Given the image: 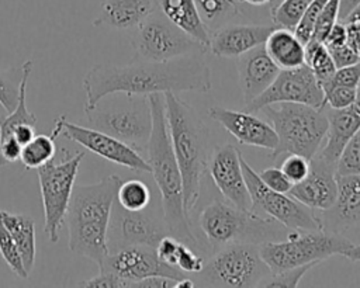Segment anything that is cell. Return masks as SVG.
<instances>
[{"instance_id": "obj_11", "label": "cell", "mask_w": 360, "mask_h": 288, "mask_svg": "<svg viewBox=\"0 0 360 288\" xmlns=\"http://www.w3.org/2000/svg\"><path fill=\"white\" fill-rule=\"evenodd\" d=\"M131 45L135 56L155 62L197 53L205 55L208 51L202 44L170 22L159 10L153 11L134 30Z\"/></svg>"}, {"instance_id": "obj_18", "label": "cell", "mask_w": 360, "mask_h": 288, "mask_svg": "<svg viewBox=\"0 0 360 288\" xmlns=\"http://www.w3.org/2000/svg\"><path fill=\"white\" fill-rule=\"evenodd\" d=\"M207 114L242 145L273 152L278 143L277 133L271 124L267 119L256 117L250 111H238L212 105L208 108Z\"/></svg>"}, {"instance_id": "obj_36", "label": "cell", "mask_w": 360, "mask_h": 288, "mask_svg": "<svg viewBox=\"0 0 360 288\" xmlns=\"http://www.w3.org/2000/svg\"><path fill=\"white\" fill-rule=\"evenodd\" d=\"M336 174H353L360 177V129L342 150L336 162Z\"/></svg>"}, {"instance_id": "obj_16", "label": "cell", "mask_w": 360, "mask_h": 288, "mask_svg": "<svg viewBox=\"0 0 360 288\" xmlns=\"http://www.w3.org/2000/svg\"><path fill=\"white\" fill-rule=\"evenodd\" d=\"M62 133L70 140L79 143L86 150L111 162L118 166L127 167L129 170L150 173V167L146 159L128 143L91 126H82L69 122L66 118L63 121Z\"/></svg>"}, {"instance_id": "obj_26", "label": "cell", "mask_w": 360, "mask_h": 288, "mask_svg": "<svg viewBox=\"0 0 360 288\" xmlns=\"http://www.w3.org/2000/svg\"><path fill=\"white\" fill-rule=\"evenodd\" d=\"M263 45L280 69H294L305 65V45L291 30L274 27Z\"/></svg>"}, {"instance_id": "obj_6", "label": "cell", "mask_w": 360, "mask_h": 288, "mask_svg": "<svg viewBox=\"0 0 360 288\" xmlns=\"http://www.w3.org/2000/svg\"><path fill=\"white\" fill-rule=\"evenodd\" d=\"M89 126L103 131L145 152L152 131V111L148 96L112 93L93 107H84Z\"/></svg>"}, {"instance_id": "obj_35", "label": "cell", "mask_w": 360, "mask_h": 288, "mask_svg": "<svg viewBox=\"0 0 360 288\" xmlns=\"http://www.w3.org/2000/svg\"><path fill=\"white\" fill-rule=\"evenodd\" d=\"M170 266L176 267L184 274H198L204 268L205 260L200 253L194 250V247L179 240L174 254L170 260Z\"/></svg>"}, {"instance_id": "obj_40", "label": "cell", "mask_w": 360, "mask_h": 288, "mask_svg": "<svg viewBox=\"0 0 360 288\" xmlns=\"http://www.w3.org/2000/svg\"><path fill=\"white\" fill-rule=\"evenodd\" d=\"M359 87H346V86H328L325 93V107L340 110L352 105L357 100Z\"/></svg>"}, {"instance_id": "obj_10", "label": "cell", "mask_w": 360, "mask_h": 288, "mask_svg": "<svg viewBox=\"0 0 360 288\" xmlns=\"http://www.w3.org/2000/svg\"><path fill=\"white\" fill-rule=\"evenodd\" d=\"M52 160L37 169L44 208V232L51 242L59 240V230L65 223L68 205L75 188L77 171L86 152L68 155L62 148Z\"/></svg>"}, {"instance_id": "obj_23", "label": "cell", "mask_w": 360, "mask_h": 288, "mask_svg": "<svg viewBox=\"0 0 360 288\" xmlns=\"http://www.w3.org/2000/svg\"><path fill=\"white\" fill-rule=\"evenodd\" d=\"M323 108L328 117V132L316 155L336 164L346 143L360 129V86L357 89V100L352 105L340 110Z\"/></svg>"}, {"instance_id": "obj_24", "label": "cell", "mask_w": 360, "mask_h": 288, "mask_svg": "<svg viewBox=\"0 0 360 288\" xmlns=\"http://www.w3.org/2000/svg\"><path fill=\"white\" fill-rule=\"evenodd\" d=\"M156 10L158 0H104L93 25H107L120 31L135 30Z\"/></svg>"}, {"instance_id": "obj_42", "label": "cell", "mask_w": 360, "mask_h": 288, "mask_svg": "<svg viewBox=\"0 0 360 288\" xmlns=\"http://www.w3.org/2000/svg\"><path fill=\"white\" fill-rule=\"evenodd\" d=\"M328 86H346V87H359L360 86V60L357 63L338 67L330 79V81L323 86L325 90Z\"/></svg>"}, {"instance_id": "obj_13", "label": "cell", "mask_w": 360, "mask_h": 288, "mask_svg": "<svg viewBox=\"0 0 360 288\" xmlns=\"http://www.w3.org/2000/svg\"><path fill=\"white\" fill-rule=\"evenodd\" d=\"M165 235L167 229L163 212L152 208L150 204L141 211H128L114 202L107 232L110 251L134 244L155 247Z\"/></svg>"}, {"instance_id": "obj_20", "label": "cell", "mask_w": 360, "mask_h": 288, "mask_svg": "<svg viewBox=\"0 0 360 288\" xmlns=\"http://www.w3.org/2000/svg\"><path fill=\"white\" fill-rule=\"evenodd\" d=\"M338 194L332 207L322 211L321 221L325 230L340 233L360 226V177L336 174Z\"/></svg>"}, {"instance_id": "obj_22", "label": "cell", "mask_w": 360, "mask_h": 288, "mask_svg": "<svg viewBox=\"0 0 360 288\" xmlns=\"http://www.w3.org/2000/svg\"><path fill=\"white\" fill-rule=\"evenodd\" d=\"M236 69L245 104H249L260 96L281 70L267 55L264 45L256 46L238 56Z\"/></svg>"}, {"instance_id": "obj_37", "label": "cell", "mask_w": 360, "mask_h": 288, "mask_svg": "<svg viewBox=\"0 0 360 288\" xmlns=\"http://www.w3.org/2000/svg\"><path fill=\"white\" fill-rule=\"evenodd\" d=\"M316 266H318V263H309V264H304V266H300V267H292V268H288V270H283V271H278V273H270V275L260 284V287H270V288L290 287V288H295V287H298L302 277Z\"/></svg>"}, {"instance_id": "obj_45", "label": "cell", "mask_w": 360, "mask_h": 288, "mask_svg": "<svg viewBox=\"0 0 360 288\" xmlns=\"http://www.w3.org/2000/svg\"><path fill=\"white\" fill-rule=\"evenodd\" d=\"M21 149L22 146L13 136L0 140V167L20 160Z\"/></svg>"}, {"instance_id": "obj_46", "label": "cell", "mask_w": 360, "mask_h": 288, "mask_svg": "<svg viewBox=\"0 0 360 288\" xmlns=\"http://www.w3.org/2000/svg\"><path fill=\"white\" fill-rule=\"evenodd\" d=\"M330 52V56L333 59V63L338 67H343V66H349L353 63H357L360 60V56L347 45H340V46H333V48H328Z\"/></svg>"}, {"instance_id": "obj_28", "label": "cell", "mask_w": 360, "mask_h": 288, "mask_svg": "<svg viewBox=\"0 0 360 288\" xmlns=\"http://www.w3.org/2000/svg\"><path fill=\"white\" fill-rule=\"evenodd\" d=\"M66 115H60L55 119V126L51 135H35L21 149L20 162L27 170L38 169L53 159L56 155V139L62 135V126Z\"/></svg>"}, {"instance_id": "obj_49", "label": "cell", "mask_w": 360, "mask_h": 288, "mask_svg": "<svg viewBox=\"0 0 360 288\" xmlns=\"http://www.w3.org/2000/svg\"><path fill=\"white\" fill-rule=\"evenodd\" d=\"M21 146H24L27 142H30L34 136H35V125H31V124H22L20 126H17L14 131H13V135H11Z\"/></svg>"}, {"instance_id": "obj_53", "label": "cell", "mask_w": 360, "mask_h": 288, "mask_svg": "<svg viewBox=\"0 0 360 288\" xmlns=\"http://www.w3.org/2000/svg\"><path fill=\"white\" fill-rule=\"evenodd\" d=\"M345 257L352 261H360V244L353 243L345 253Z\"/></svg>"}, {"instance_id": "obj_33", "label": "cell", "mask_w": 360, "mask_h": 288, "mask_svg": "<svg viewBox=\"0 0 360 288\" xmlns=\"http://www.w3.org/2000/svg\"><path fill=\"white\" fill-rule=\"evenodd\" d=\"M21 80L22 66L0 70V104L7 112H11L18 103Z\"/></svg>"}, {"instance_id": "obj_4", "label": "cell", "mask_w": 360, "mask_h": 288, "mask_svg": "<svg viewBox=\"0 0 360 288\" xmlns=\"http://www.w3.org/2000/svg\"><path fill=\"white\" fill-rule=\"evenodd\" d=\"M172 148L183 180V204L187 215L194 209L210 157V131L197 111L176 93H163Z\"/></svg>"}, {"instance_id": "obj_25", "label": "cell", "mask_w": 360, "mask_h": 288, "mask_svg": "<svg viewBox=\"0 0 360 288\" xmlns=\"http://www.w3.org/2000/svg\"><path fill=\"white\" fill-rule=\"evenodd\" d=\"M158 10L177 28L208 49L211 32L202 21L194 0H158Z\"/></svg>"}, {"instance_id": "obj_27", "label": "cell", "mask_w": 360, "mask_h": 288, "mask_svg": "<svg viewBox=\"0 0 360 288\" xmlns=\"http://www.w3.org/2000/svg\"><path fill=\"white\" fill-rule=\"evenodd\" d=\"M0 221L17 244L25 270L31 273L35 264L37 253L34 219L24 214H11L8 211L0 209Z\"/></svg>"}, {"instance_id": "obj_30", "label": "cell", "mask_w": 360, "mask_h": 288, "mask_svg": "<svg viewBox=\"0 0 360 288\" xmlns=\"http://www.w3.org/2000/svg\"><path fill=\"white\" fill-rule=\"evenodd\" d=\"M194 3L208 30H217L240 14L236 0H194Z\"/></svg>"}, {"instance_id": "obj_31", "label": "cell", "mask_w": 360, "mask_h": 288, "mask_svg": "<svg viewBox=\"0 0 360 288\" xmlns=\"http://www.w3.org/2000/svg\"><path fill=\"white\" fill-rule=\"evenodd\" d=\"M115 202L128 211L145 209L152 202V192L149 185L138 178L121 181Z\"/></svg>"}, {"instance_id": "obj_7", "label": "cell", "mask_w": 360, "mask_h": 288, "mask_svg": "<svg viewBox=\"0 0 360 288\" xmlns=\"http://www.w3.org/2000/svg\"><path fill=\"white\" fill-rule=\"evenodd\" d=\"M274 128L278 143L270 153H295L312 159L323 145L328 132L325 108H315L298 103L269 104L260 110Z\"/></svg>"}, {"instance_id": "obj_34", "label": "cell", "mask_w": 360, "mask_h": 288, "mask_svg": "<svg viewBox=\"0 0 360 288\" xmlns=\"http://www.w3.org/2000/svg\"><path fill=\"white\" fill-rule=\"evenodd\" d=\"M0 254H1L3 260L6 261V264L8 266V268L18 278H24V280L28 278L30 273L24 267L20 250H18L17 244L14 243L13 237L10 236L8 230L6 229V226L1 223V221H0Z\"/></svg>"}, {"instance_id": "obj_48", "label": "cell", "mask_w": 360, "mask_h": 288, "mask_svg": "<svg viewBox=\"0 0 360 288\" xmlns=\"http://www.w3.org/2000/svg\"><path fill=\"white\" fill-rule=\"evenodd\" d=\"M177 280L165 275H152L134 284V288H176Z\"/></svg>"}, {"instance_id": "obj_47", "label": "cell", "mask_w": 360, "mask_h": 288, "mask_svg": "<svg viewBox=\"0 0 360 288\" xmlns=\"http://www.w3.org/2000/svg\"><path fill=\"white\" fill-rule=\"evenodd\" d=\"M323 44L328 48H333V46H340L347 44V25L342 21H338L333 24V27L329 30V32L326 34Z\"/></svg>"}, {"instance_id": "obj_14", "label": "cell", "mask_w": 360, "mask_h": 288, "mask_svg": "<svg viewBox=\"0 0 360 288\" xmlns=\"http://www.w3.org/2000/svg\"><path fill=\"white\" fill-rule=\"evenodd\" d=\"M277 103H298L323 108L325 93L307 65L294 69H281L273 83L260 96L245 104V110L257 112L263 107Z\"/></svg>"}, {"instance_id": "obj_12", "label": "cell", "mask_w": 360, "mask_h": 288, "mask_svg": "<svg viewBox=\"0 0 360 288\" xmlns=\"http://www.w3.org/2000/svg\"><path fill=\"white\" fill-rule=\"evenodd\" d=\"M242 171L252 198V211H262L267 218L274 219L290 230H319L323 229L321 215L292 198L288 192H278L269 188L252 166L240 156Z\"/></svg>"}, {"instance_id": "obj_41", "label": "cell", "mask_w": 360, "mask_h": 288, "mask_svg": "<svg viewBox=\"0 0 360 288\" xmlns=\"http://www.w3.org/2000/svg\"><path fill=\"white\" fill-rule=\"evenodd\" d=\"M281 170L292 184L300 183L309 173V159L301 155L288 153L281 164Z\"/></svg>"}, {"instance_id": "obj_5", "label": "cell", "mask_w": 360, "mask_h": 288, "mask_svg": "<svg viewBox=\"0 0 360 288\" xmlns=\"http://www.w3.org/2000/svg\"><path fill=\"white\" fill-rule=\"evenodd\" d=\"M198 225L212 250L236 242L260 244L283 236L280 223L274 219L219 199L211 201L200 211Z\"/></svg>"}, {"instance_id": "obj_51", "label": "cell", "mask_w": 360, "mask_h": 288, "mask_svg": "<svg viewBox=\"0 0 360 288\" xmlns=\"http://www.w3.org/2000/svg\"><path fill=\"white\" fill-rule=\"evenodd\" d=\"M357 4L360 0H340V10H339V21H342Z\"/></svg>"}, {"instance_id": "obj_9", "label": "cell", "mask_w": 360, "mask_h": 288, "mask_svg": "<svg viewBox=\"0 0 360 288\" xmlns=\"http://www.w3.org/2000/svg\"><path fill=\"white\" fill-rule=\"evenodd\" d=\"M197 275L194 282L201 287L250 288L260 287L270 270L260 256L259 244L236 242L215 250Z\"/></svg>"}, {"instance_id": "obj_38", "label": "cell", "mask_w": 360, "mask_h": 288, "mask_svg": "<svg viewBox=\"0 0 360 288\" xmlns=\"http://www.w3.org/2000/svg\"><path fill=\"white\" fill-rule=\"evenodd\" d=\"M339 10H340V0H328L325 3L323 8L321 10L315 21L311 39L323 42L329 30L333 27L335 22L339 21Z\"/></svg>"}, {"instance_id": "obj_15", "label": "cell", "mask_w": 360, "mask_h": 288, "mask_svg": "<svg viewBox=\"0 0 360 288\" xmlns=\"http://www.w3.org/2000/svg\"><path fill=\"white\" fill-rule=\"evenodd\" d=\"M98 270L111 273L128 281L129 287H134L136 281L152 275H165L174 280L186 277V274L176 267L163 263L158 257L155 247L143 244L127 246L115 251H110Z\"/></svg>"}, {"instance_id": "obj_32", "label": "cell", "mask_w": 360, "mask_h": 288, "mask_svg": "<svg viewBox=\"0 0 360 288\" xmlns=\"http://www.w3.org/2000/svg\"><path fill=\"white\" fill-rule=\"evenodd\" d=\"M309 0H280L270 11L274 27L294 31L301 21Z\"/></svg>"}, {"instance_id": "obj_3", "label": "cell", "mask_w": 360, "mask_h": 288, "mask_svg": "<svg viewBox=\"0 0 360 288\" xmlns=\"http://www.w3.org/2000/svg\"><path fill=\"white\" fill-rule=\"evenodd\" d=\"M121 177L110 174L93 184H75L68 205V247L98 267L110 253L107 232Z\"/></svg>"}, {"instance_id": "obj_50", "label": "cell", "mask_w": 360, "mask_h": 288, "mask_svg": "<svg viewBox=\"0 0 360 288\" xmlns=\"http://www.w3.org/2000/svg\"><path fill=\"white\" fill-rule=\"evenodd\" d=\"M347 25V45L360 56V24Z\"/></svg>"}, {"instance_id": "obj_17", "label": "cell", "mask_w": 360, "mask_h": 288, "mask_svg": "<svg viewBox=\"0 0 360 288\" xmlns=\"http://www.w3.org/2000/svg\"><path fill=\"white\" fill-rule=\"evenodd\" d=\"M240 156V152L231 143L215 146L210 153L207 171L228 202L252 211V198L242 171Z\"/></svg>"}, {"instance_id": "obj_44", "label": "cell", "mask_w": 360, "mask_h": 288, "mask_svg": "<svg viewBox=\"0 0 360 288\" xmlns=\"http://www.w3.org/2000/svg\"><path fill=\"white\" fill-rule=\"evenodd\" d=\"M77 287H96V288H128L129 282L107 271H100L96 277L80 281Z\"/></svg>"}, {"instance_id": "obj_21", "label": "cell", "mask_w": 360, "mask_h": 288, "mask_svg": "<svg viewBox=\"0 0 360 288\" xmlns=\"http://www.w3.org/2000/svg\"><path fill=\"white\" fill-rule=\"evenodd\" d=\"M274 25L226 24L210 35L208 51L221 58H238L266 42Z\"/></svg>"}, {"instance_id": "obj_29", "label": "cell", "mask_w": 360, "mask_h": 288, "mask_svg": "<svg viewBox=\"0 0 360 288\" xmlns=\"http://www.w3.org/2000/svg\"><path fill=\"white\" fill-rule=\"evenodd\" d=\"M305 65L311 69L322 87L330 81L336 70L328 46L315 39H309L305 44Z\"/></svg>"}, {"instance_id": "obj_19", "label": "cell", "mask_w": 360, "mask_h": 288, "mask_svg": "<svg viewBox=\"0 0 360 288\" xmlns=\"http://www.w3.org/2000/svg\"><path fill=\"white\" fill-rule=\"evenodd\" d=\"M288 194L314 211L329 209L338 194L336 164L315 155L309 159L307 177L292 184Z\"/></svg>"}, {"instance_id": "obj_39", "label": "cell", "mask_w": 360, "mask_h": 288, "mask_svg": "<svg viewBox=\"0 0 360 288\" xmlns=\"http://www.w3.org/2000/svg\"><path fill=\"white\" fill-rule=\"evenodd\" d=\"M328 0H309L305 13L301 18V21L298 22V25L294 30V34L298 37V39L305 45L311 37H312V31H314V25L315 21L321 13V10L323 8L325 3Z\"/></svg>"}, {"instance_id": "obj_8", "label": "cell", "mask_w": 360, "mask_h": 288, "mask_svg": "<svg viewBox=\"0 0 360 288\" xmlns=\"http://www.w3.org/2000/svg\"><path fill=\"white\" fill-rule=\"evenodd\" d=\"M353 243L340 233L319 230H291L284 239L259 244L260 256L270 273H278L309 263L345 256Z\"/></svg>"}, {"instance_id": "obj_52", "label": "cell", "mask_w": 360, "mask_h": 288, "mask_svg": "<svg viewBox=\"0 0 360 288\" xmlns=\"http://www.w3.org/2000/svg\"><path fill=\"white\" fill-rule=\"evenodd\" d=\"M345 24H360V4H357L343 20Z\"/></svg>"}, {"instance_id": "obj_1", "label": "cell", "mask_w": 360, "mask_h": 288, "mask_svg": "<svg viewBox=\"0 0 360 288\" xmlns=\"http://www.w3.org/2000/svg\"><path fill=\"white\" fill-rule=\"evenodd\" d=\"M84 107L112 93L150 96L156 93L211 90V69L204 53L155 62L135 56L129 63H97L83 77Z\"/></svg>"}, {"instance_id": "obj_2", "label": "cell", "mask_w": 360, "mask_h": 288, "mask_svg": "<svg viewBox=\"0 0 360 288\" xmlns=\"http://www.w3.org/2000/svg\"><path fill=\"white\" fill-rule=\"evenodd\" d=\"M148 98L152 111V131L145 152L150 174L160 192L166 229L169 235L195 249L198 243L183 204V180L167 129L165 97L156 93Z\"/></svg>"}, {"instance_id": "obj_43", "label": "cell", "mask_w": 360, "mask_h": 288, "mask_svg": "<svg viewBox=\"0 0 360 288\" xmlns=\"http://www.w3.org/2000/svg\"><path fill=\"white\" fill-rule=\"evenodd\" d=\"M259 177L269 188L278 192H288L292 187V183L278 167H267L259 173Z\"/></svg>"}, {"instance_id": "obj_54", "label": "cell", "mask_w": 360, "mask_h": 288, "mask_svg": "<svg viewBox=\"0 0 360 288\" xmlns=\"http://www.w3.org/2000/svg\"><path fill=\"white\" fill-rule=\"evenodd\" d=\"M246 4H250V6H256V7H260V6H266L269 4L271 0H240Z\"/></svg>"}]
</instances>
